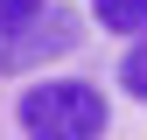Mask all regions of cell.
Listing matches in <instances>:
<instances>
[{"label": "cell", "instance_id": "cell-1", "mask_svg": "<svg viewBox=\"0 0 147 140\" xmlns=\"http://www.w3.org/2000/svg\"><path fill=\"white\" fill-rule=\"evenodd\" d=\"M14 119H21L28 140H98L105 133V91H91L77 77H49L35 91H21Z\"/></svg>", "mask_w": 147, "mask_h": 140}, {"label": "cell", "instance_id": "cell-2", "mask_svg": "<svg viewBox=\"0 0 147 140\" xmlns=\"http://www.w3.org/2000/svg\"><path fill=\"white\" fill-rule=\"evenodd\" d=\"M84 42V21L70 7H35L21 21H0V77L14 70H35V63H56Z\"/></svg>", "mask_w": 147, "mask_h": 140}, {"label": "cell", "instance_id": "cell-3", "mask_svg": "<svg viewBox=\"0 0 147 140\" xmlns=\"http://www.w3.org/2000/svg\"><path fill=\"white\" fill-rule=\"evenodd\" d=\"M91 14H98L112 35H126V42L147 28V0H91Z\"/></svg>", "mask_w": 147, "mask_h": 140}, {"label": "cell", "instance_id": "cell-4", "mask_svg": "<svg viewBox=\"0 0 147 140\" xmlns=\"http://www.w3.org/2000/svg\"><path fill=\"white\" fill-rule=\"evenodd\" d=\"M119 91L126 98H147V56H140V42L119 56Z\"/></svg>", "mask_w": 147, "mask_h": 140}, {"label": "cell", "instance_id": "cell-5", "mask_svg": "<svg viewBox=\"0 0 147 140\" xmlns=\"http://www.w3.org/2000/svg\"><path fill=\"white\" fill-rule=\"evenodd\" d=\"M35 7H49V0H0V21H21V14H35Z\"/></svg>", "mask_w": 147, "mask_h": 140}]
</instances>
